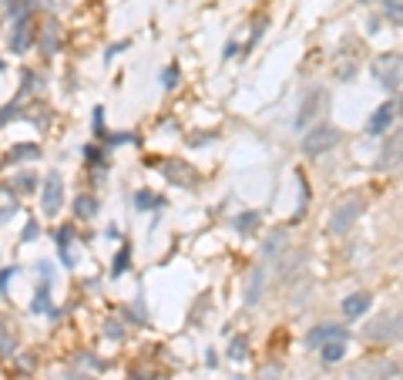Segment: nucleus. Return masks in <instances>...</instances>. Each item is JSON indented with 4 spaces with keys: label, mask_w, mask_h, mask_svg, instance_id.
<instances>
[{
    "label": "nucleus",
    "mask_w": 403,
    "mask_h": 380,
    "mask_svg": "<svg viewBox=\"0 0 403 380\" xmlns=\"http://www.w3.org/2000/svg\"><path fill=\"white\" fill-rule=\"evenodd\" d=\"M336 142H340V131H336V128H329V125L309 128V135L302 138V152L309 155V158H316V155L329 152Z\"/></svg>",
    "instance_id": "obj_1"
},
{
    "label": "nucleus",
    "mask_w": 403,
    "mask_h": 380,
    "mask_svg": "<svg viewBox=\"0 0 403 380\" xmlns=\"http://www.w3.org/2000/svg\"><path fill=\"white\" fill-rule=\"evenodd\" d=\"M360 212H363V202H360V199H350V202L336 205V209H333V219H329V232H336V236L350 232Z\"/></svg>",
    "instance_id": "obj_2"
},
{
    "label": "nucleus",
    "mask_w": 403,
    "mask_h": 380,
    "mask_svg": "<svg viewBox=\"0 0 403 380\" xmlns=\"http://www.w3.org/2000/svg\"><path fill=\"white\" fill-rule=\"evenodd\" d=\"M363 336L366 340H380V343L397 340L400 336V316H380V320H373L370 327L363 330Z\"/></svg>",
    "instance_id": "obj_3"
},
{
    "label": "nucleus",
    "mask_w": 403,
    "mask_h": 380,
    "mask_svg": "<svg viewBox=\"0 0 403 380\" xmlns=\"http://www.w3.org/2000/svg\"><path fill=\"white\" fill-rule=\"evenodd\" d=\"M61 196H64V182L57 172H50L44 178V189H41V205H44V216H57L61 209Z\"/></svg>",
    "instance_id": "obj_4"
},
{
    "label": "nucleus",
    "mask_w": 403,
    "mask_h": 380,
    "mask_svg": "<svg viewBox=\"0 0 403 380\" xmlns=\"http://www.w3.org/2000/svg\"><path fill=\"white\" fill-rule=\"evenodd\" d=\"M373 71H377L380 84H386L390 91H397V84H400V57L397 54H383L373 64Z\"/></svg>",
    "instance_id": "obj_5"
},
{
    "label": "nucleus",
    "mask_w": 403,
    "mask_h": 380,
    "mask_svg": "<svg viewBox=\"0 0 403 380\" xmlns=\"http://www.w3.org/2000/svg\"><path fill=\"white\" fill-rule=\"evenodd\" d=\"M393 118H397V104H380L377 111H373V118L366 122V128H370V135H383L386 128L393 125Z\"/></svg>",
    "instance_id": "obj_6"
},
{
    "label": "nucleus",
    "mask_w": 403,
    "mask_h": 380,
    "mask_svg": "<svg viewBox=\"0 0 403 380\" xmlns=\"http://www.w3.org/2000/svg\"><path fill=\"white\" fill-rule=\"evenodd\" d=\"M326 340H346V330L343 327H316V330H309V340H306V343H309L313 350H320Z\"/></svg>",
    "instance_id": "obj_7"
},
{
    "label": "nucleus",
    "mask_w": 403,
    "mask_h": 380,
    "mask_svg": "<svg viewBox=\"0 0 403 380\" xmlns=\"http://www.w3.org/2000/svg\"><path fill=\"white\" fill-rule=\"evenodd\" d=\"M370 303H373V296H370V293H353V296L343 300V313H346L350 320H356V316H363V313L370 310Z\"/></svg>",
    "instance_id": "obj_8"
},
{
    "label": "nucleus",
    "mask_w": 403,
    "mask_h": 380,
    "mask_svg": "<svg viewBox=\"0 0 403 380\" xmlns=\"http://www.w3.org/2000/svg\"><path fill=\"white\" fill-rule=\"evenodd\" d=\"M27 44H30V17H17V27H14V34H10V48L21 54L27 51Z\"/></svg>",
    "instance_id": "obj_9"
},
{
    "label": "nucleus",
    "mask_w": 403,
    "mask_h": 380,
    "mask_svg": "<svg viewBox=\"0 0 403 380\" xmlns=\"http://www.w3.org/2000/svg\"><path fill=\"white\" fill-rule=\"evenodd\" d=\"M323 102H326V95H323V91H313V95L306 98V104H302V111H299V118H296V125L306 128V122H309V118L320 111V104H323Z\"/></svg>",
    "instance_id": "obj_10"
},
{
    "label": "nucleus",
    "mask_w": 403,
    "mask_h": 380,
    "mask_svg": "<svg viewBox=\"0 0 403 380\" xmlns=\"http://www.w3.org/2000/svg\"><path fill=\"white\" fill-rule=\"evenodd\" d=\"M10 354H17V336H14V330L0 320V357H10Z\"/></svg>",
    "instance_id": "obj_11"
},
{
    "label": "nucleus",
    "mask_w": 403,
    "mask_h": 380,
    "mask_svg": "<svg viewBox=\"0 0 403 380\" xmlns=\"http://www.w3.org/2000/svg\"><path fill=\"white\" fill-rule=\"evenodd\" d=\"M320 350H323L326 363H336V360H343V354H346V340H326Z\"/></svg>",
    "instance_id": "obj_12"
},
{
    "label": "nucleus",
    "mask_w": 403,
    "mask_h": 380,
    "mask_svg": "<svg viewBox=\"0 0 403 380\" xmlns=\"http://www.w3.org/2000/svg\"><path fill=\"white\" fill-rule=\"evenodd\" d=\"M95 212H98V202H95L91 196H81V199H75V216H77V219H95Z\"/></svg>",
    "instance_id": "obj_13"
},
{
    "label": "nucleus",
    "mask_w": 403,
    "mask_h": 380,
    "mask_svg": "<svg viewBox=\"0 0 403 380\" xmlns=\"http://www.w3.org/2000/svg\"><path fill=\"white\" fill-rule=\"evenodd\" d=\"M14 212H17V199H14V192H0V219L7 222Z\"/></svg>",
    "instance_id": "obj_14"
},
{
    "label": "nucleus",
    "mask_w": 403,
    "mask_h": 380,
    "mask_svg": "<svg viewBox=\"0 0 403 380\" xmlns=\"http://www.w3.org/2000/svg\"><path fill=\"white\" fill-rule=\"evenodd\" d=\"M37 155H41L37 145H17V149L10 152V162H17V158H37Z\"/></svg>",
    "instance_id": "obj_15"
},
{
    "label": "nucleus",
    "mask_w": 403,
    "mask_h": 380,
    "mask_svg": "<svg viewBox=\"0 0 403 380\" xmlns=\"http://www.w3.org/2000/svg\"><path fill=\"white\" fill-rule=\"evenodd\" d=\"M259 296H262V269H255V276L249 283V303H259Z\"/></svg>",
    "instance_id": "obj_16"
},
{
    "label": "nucleus",
    "mask_w": 403,
    "mask_h": 380,
    "mask_svg": "<svg viewBox=\"0 0 403 380\" xmlns=\"http://www.w3.org/2000/svg\"><path fill=\"white\" fill-rule=\"evenodd\" d=\"M235 226L242 229V232H249L252 226H259V212H242V216L235 219Z\"/></svg>",
    "instance_id": "obj_17"
},
{
    "label": "nucleus",
    "mask_w": 403,
    "mask_h": 380,
    "mask_svg": "<svg viewBox=\"0 0 403 380\" xmlns=\"http://www.w3.org/2000/svg\"><path fill=\"white\" fill-rule=\"evenodd\" d=\"M128 256H131V249L121 246V253H118V259H115V276H121V273L128 269Z\"/></svg>",
    "instance_id": "obj_18"
},
{
    "label": "nucleus",
    "mask_w": 403,
    "mask_h": 380,
    "mask_svg": "<svg viewBox=\"0 0 403 380\" xmlns=\"http://www.w3.org/2000/svg\"><path fill=\"white\" fill-rule=\"evenodd\" d=\"M386 17H390L393 27L400 24V0H386Z\"/></svg>",
    "instance_id": "obj_19"
},
{
    "label": "nucleus",
    "mask_w": 403,
    "mask_h": 380,
    "mask_svg": "<svg viewBox=\"0 0 403 380\" xmlns=\"http://www.w3.org/2000/svg\"><path fill=\"white\" fill-rule=\"evenodd\" d=\"M279 243H286V239H282V232H273V236H269V243L262 246V253H266V256H273V253L279 249Z\"/></svg>",
    "instance_id": "obj_20"
},
{
    "label": "nucleus",
    "mask_w": 403,
    "mask_h": 380,
    "mask_svg": "<svg viewBox=\"0 0 403 380\" xmlns=\"http://www.w3.org/2000/svg\"><path fill=\"white\" fill-rule=\"evenodd\" d=\"M54 48H57V27L50 24L48 34H44V51H54Z\"/></svg>",
    "instance_id": "obj_21"
},
{
    "label": "nucleus",
    "mask_w": 403,
    "mask_h": 380,
    "mask_svg": "<svg viewBox=\"0 0 403 380\" xmlns=\"http://www.w3.org/2000/svg\"><path fill=\"white\" fill-rule=\"evenodd\" d=\"M228 354L235 357V360H242V357H246V340H242V336H235V340H232V350H228Z\"/></svg>",
    "instance_id": "obj_22"
},
{
    "label": "nucleus",
    "mask_w": 403,
    "mask_h": 380,
    "mask_svg": "<svg viewBox=\"0 0 403 380\" xmlns=\"http://www.w3.org/2000/svg\"><path fill=\"white\" fill-rule=\"evenodd\" d=\"M165 172H168V178H181V182H185V185H188V182H192V172H188V169H172V165H168V169H165Z\"/></svg>",
    "instance_id": "obj_23"
},
{
    "label": "nucleus",
    "mask_w": 403,
    "mask_h": 380,
    "mask_svg": "<svg viewBox=\"0 0 403 380\" xmlns=\"http://www.w3.org/2000/svg\"><path fill=\"white\" fill-rule=\"evenodd\" d=\"M161 84H165V88H175L178 84V68H168V71L161 75Z\"/></svg>",
    "instance_id": "obj_24"
},
{
    "label": "nucleus",
    "mask_w": 403,
    "mask_h": 380,
    "mask_svg": "<svg viewBox=\"0 0 403 380\" xmlns=\"http://www.w3.org/2000/svg\"><path fill=\"white\" fill-rule=\"evenodd\" d=\"M21 185H24L21 192H30V185H34V178H30V175H21Z\"/></svg>",
    "instance_id": "obj_25"
},
{
    "label": "nucleus",
    "mask_w": 403,
    "mask_h": 380,
    "mask_svg": "<svg viewBox=\"0 0 403 380\" xmlns=\"http://www.w3.org/2000/svg\"><path fill=\"white\" fill-rule=\"evenodd\" d=\"M360 3H373V0H360Z\"/></svg>",
    "instance_id": "obj_26"
}]
</instances>
